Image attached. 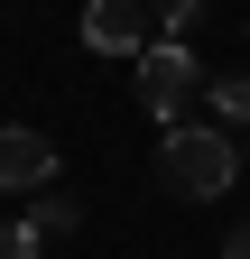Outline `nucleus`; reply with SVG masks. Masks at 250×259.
Wrapping results in <instances>:
<instances>
[{"mask_svg": "<svg viewBox=\"0 0 250 259\" xmlns=\"http://www.w3.org/2000/svg\"><path fill=\"white\" fill-rule=\"evenodd\" d=\"M241 176V148H232V130H204V120H176L167 139H158V185L185 194V204H213Z\"/></svg>", "mask_w": 250, "mask_h": 259, "instance_id": "1", "label": "nucleus"}, {"mask_svg": "<svg viewBox=\"0 0 250 259\" xmlns=\"http://www.w3.org/2000/svg\"><path fill=\"white\" fill-rule=\"evenodd\" d=\"M195 93H204V65H195L185 37H158V47L139 56V111H158V120L176 130V111L195 102Z\"/></svg>", "mask_w": 250, "mask_h": 259, "instance_id": "2", "label": "nucleus"}, {"mask_svg": "<svg viewBox=\"0 0 250 259\" xmlns=\"http://www.w3.org/2000/svg\"><path fill=\"white\" fill-rule=\"evenodd\" d=\"M84 47L93 56H148L158 47V19H148V0H84Z\"/></svg>", "mask_w": 250, "mask_h": 259, "instance_id": "3", "label": "nucleus"}, {"mask_svg": "<svg viewBox=\"0 0 250 259\" xmlns=\"http://www.w3.org/2000/svg\"><path fill=\"white\" fill-rule=\"evenodd\" d=\"M56 185V139L47 130H0V194H47Z\"/></svg>", "mask_w": 250, "mask_h": 259, "instance_id": "4", "label": "nucleus"}, {"mask_svg": "<svg viewBox=\"0 0 250 259\" xmlns=\"http://www.w3.org/2000/svg\"><path fill=\"white\" fill-rule=\"evenodd\" d=\"M19 213H28V232H37V241H65V232H74V222H84V204H74V194H65V185H47V194H28V204H19Z\"/></svg>", "mask_w": 250, "mask_h": 259, "instance_id": "5", "label": "nucleus"}, {"mask_svg": "<svg viewBox=\"0 0 250 259\" xmlns=\"http://www.w3.org/2000/svg\"><path fill=\"white\" fill-rule=\"evenodd\" d=\"M204 111H223L213 130H250V74H213L204 83Z\"/></svg>", "mask_w": 250, "mask_h": 259, "instance_id": "6", "label": "nucleus"}, {"mask_svg": "<svg viewBox=\"0 0 250 259\" xmlns=\"http://www.w3.org/2000/svg\"><path fill=\"white\" fill-rule=\"evenodd\" d=\"M37 250H47V241L28 232V213H10V222H0V259H37Z\"/></svg>", "mask_w": 250, "mask_h": 259, "instance_id": "7", "label": "nucleus"}, {"mask_svg": "<svg viewBox=\"0 0 250 259\" xmlns=\"http://www.w3.org/2000/svg\"><path fill=\"white\" fill-rule=\"evenodd\" d=\"M195 10H204V0H158V37H185V28H195Z\"/></svg>", "mask_w": 250, "mask_h": 259, "instance_id": "8", "label": "nucleus"}, {"mask_svg": "<svg viewBox=\"0 0 250 259\" xmlns=\"http://www.w3.org/2000/svg\"><path fill=\"white\" fill-rule=\"evenodd\" d=\"M223 259H250V222H241V232H232V241H223Z\"/></svg>", "mask_w": 250, "mask_h": 259, "instance_id": "9", "label": "nucleus"}, {"mask_svg": "<svg viewBox=\"0 0 250 259\" xmlns=\"http://www.w3.org/2000/svg\"><path fill=\"white\" fill-rule=\"evenodd\" d=\"M241 157H250V148H241Z\"/></svg>", "mask_w": 250, "mask_h": 259, "instance_id": "10", "label": "nucleus"}]
</instances>
